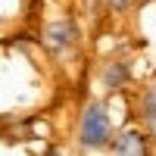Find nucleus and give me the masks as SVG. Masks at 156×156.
I'll use <instances>...</instances> for the list:
<instances>
[{"instance_id": "obj_3", "label": "nucleus", "mask_w": 156, "mask_h": 156, "mask_svg": "<svg viewBox=\"0 0 156 156\" xmlns=\"http://www.w3.org/2000/svg\"><path fill=\"white\" fill-rule=\"evenodd\" d=\"M47 41H50V47L59 53V50H66V47L75 44V28H72L69 22H56V25H50V28H47Z\"/></svg>"}, {"instance_id": "obj_5", "label": "nucleus", "mask_w": 156, "mask_h": 156, "mask_svg": "<svg viewBox=\"0 0 156 156\" xmlns=\"http://www.w3.org/2000/svg\"><path fill=\"white\" fill-rule=\"evenodd\" d=\"M153 100H156V87H153Z\"/></svg>"}, {"instance_id": "obj_2", "label": "nucleus", "mask_w": 156, "mask_h": 156, "mask_svg": "<svg viewBox=\"0 0 156 156\" xmlns=\"http://www.w3.org/2000/svg\"><path fill=\"white\" fill-rule=\"evenodd\" d=\"M112 156H147V137L137 128H125L112 144Z\"/></svg>"}, {"instance_id": "obj_1", "label": "nucleus", "mask_w": 156, "mask_h": 156, "mask_svg": "<svg viewBox=\"0 0 156 156\" xmlns=\"http://www.w3.org/2000/svg\"><path fill=\"white\" fill-rule=\"evenodd\" d=\"M112 137V122H109V112L100 106V103H90V106L81 112V125H78V140L81 147L87 150H100L106 147Z\"/></svg>"}, {"instance_id": "obj_4", "label": "nucleus", "mask_w": 156, "mask_h": 156, "mask_svg": "<svg viewBox=\"0 0 156 156\" xmlns=\"http://www.w3.org/2000/svg\"><path fill=\"white\" fill-rule=\"evenodd\" d=\"M106 3L115 6V9H125V6H128V0H106Z\"/></svg>"}]
</instances>
